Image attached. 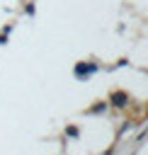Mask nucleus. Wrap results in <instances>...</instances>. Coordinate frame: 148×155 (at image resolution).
<instances>
[]
</instances>
